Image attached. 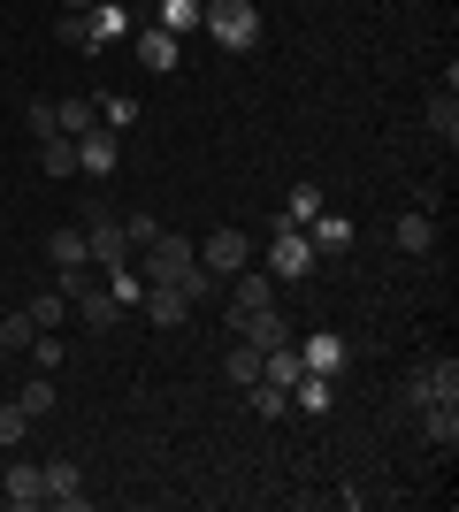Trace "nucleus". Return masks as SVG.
<instances>
[{
    "label": "nucleus",
    "mask_w": 459,
    "mask_h": 512,
    "mask_svg": "<svg viewBox=\"0 0 459 512\" xmlns=\"http://www.w3.org/2000/svg\"><path fill=\"white\" fill-rule=\"evenodd\" d=\"M199 31L222 54H253L261 46V0H199Z\"/></svg>",
    "instance_id": "f257e3e1"
},
{
    "label": "nucleus",
    "mask_w": 459,
    "mask_h": 512,
    "mask_svg": "<svg viewBox=\"0 0 459 512\" xmlns=\"http://www.w3.org/2000/svg\"><path fill=\"white\" fill-rule=\"evenodd\" d=\"M421 406H459V360H421L406 383H398V413L414 421Z\"/></svg>",
    "instance_id": "f03ea898"
},
{
    "label": "nucleus",
    "mask_w": 459,
    "mask_h": 512,
    "mask_svg": "<svg viewBox=\"0 0 459 512\" xmlns=\"http://www.w3.org/2000/svg\"><path fill=\"white\" fill-rule=\"evenodd\" d=\"M261 268L276 283H299V276H314V245H306V230L299 222H276L268 230V245H261Z\"/></svg>",
    "instance_id": "7ed1b4c3"
},
{
    "label": "nucleus",
    "mask_w": 459,
    "mask_h": 512,
    "mask_svg": "<svg viewBox=\"0 0 459 512\" xmlns=\"http://www.w3.org/2000/svg\"><path fill=\"white\" fill-rule=\"evenodd\" d=\"M85 253H92V268H100V276L131 260V237H123V214H108V207H85Z\"/></svg>",
    "instance_id": "20e7f679"
},
{
    "label": "nucleus",
    "mask_w": 459,
    "mask_h": 512,
    "mask_svg": "<svg viewBox=\"0 0 459 512\" xmlns=\"http://www.w3.org/2000/svg\"><path fill=\"white\" fill-rule=\"evenodd\" d=\"M245 260H253V237H245V230H230V222L199 237V268H207L215 283H230V276L245 268Z\"/></svg>",
    "instance_id": "39448f33"
},
{
    "label": "nucleus",
    "mask_w": 459,
    "mask_h": 512,
    "mask_svg": "<svg viewBox=\"0 0 459 512\" xmlns=\"http://www.w3.org/2000/svg\"><path fill=\"white\" fill-rule=\"evenodd\" d=\"M138 260H146V268H138L146 283H176V276H192L199 245H192V237H176V230H161V237H153V245H146Z\"/></svg>",
    "instance_id": "423d86ee"
},
{
    "label": "nucleus",
    "mask_w": 459,
    "mask_h": 512,
    "mask_svg": "<svg viewBox=\"0 0 459 512\" xmlns=\"http://www.w3.org/2000/svg\"><path fill=\"white\" fill-rule=\"evenodd\" d=\"M391 253L429 260V253H437V214H429V207H406V214L391 222Z\"/></svg>",
    "instance_id": "0eeeda50"
},
{
    "label": "nucleus",
    "mask_w": 459,
    "mask_h": 512,
    "mask_svg": "<svg viewBox=\"0 0 459 512\" xmlns=\"http://www.w3.org/2000/svg\"><path fill=\"white\" fill-rule=\"evenodd\" d=\"M115 153H123V130L108 123L77 130V176H115Z\"/></svg>",
    "instance_id": "6e6552de"
},
{
    "label": "nucleus",
    "mask_w": 459,
    "mask_h": 512,
    "mask_svg": "<svg viewBox=\"0 0 459 512\" xmlns=\"http://www.w3.org/2000/svg\"><path fill=\"white\" fill-rule=\"evenodd\" d=\"M261 306H276V276H268V268H253V260H245L238 276H230V321L261 314Z\"/></svg>",
    "instance_id": "1a4fd4ad"
},
{
    "label": "nucleus",
    "mask_w": 459,
    "mask_h": 512,
    "mask_svg": "<svg viewBox=\"0 0 459 512\" xmlns=\"http://www.w3.org/2000/svg\"><path fill=\"white\" fill-rule=\"evenodd\" d=\"M115 39H131V8H123V0H100V8H85V54H108Z\"/></svg>",
    "instance_id": "9d476101"
},
{
    "label": "nucleus",
    "mask_w": 459,
    "mask_h": 512,
    "mask_svg": "<svg viewBox=\"0 0 459 512\" xmlns=\"http://www.w3.org/2000/svg\"><path fill=\"white\" fill-rule=\"evenodd\" d=\"M291 344H299V367H306V375H345V360H352L337 329H314V337H291Z\"/></svg>",
    "instance_id": "9b49d317"
},
{
    "label": "nucleus",
    "mask_w": 459,
    "mask_h": 512,
    "mask_svg": "<svg viewBox=\"0 0 459 512\" xmlns=\"http://www.w3.org/2000/svg\"><path fill=\"white\" fill-rule=\"evenodd\" d=\"M39 474H46V505H62V512H85V505H92L85 474L69 467V459H54V467H39Z\"/></svg>",
    "instance_id": "f8f14e48"
},
{
    "label": "nucleus",
    "mask_w": 459,
    "mask_h": 512,
    "mask_svg": "<svg viewBox=\"0 0 459 512\" xmlns=\"http://www.w3.org/2000/svg\"><path fill=\"white\" fill-rule=\"evenodd\" d=\"M138 314H146L153 329H176V321L192 314V299H184L176 283H146V299H138Z\"/></svg>",
    "instance_id": "ddd939ff"
},
{
    "label": "nucleus",
    "mask_w": 459,
    "mask_h": 512,
    "mask_svg": "<svg viewBox=\"0 0 459 512\" xmlns=\"http://www.w3.org/2000/svg\"><path fill=\"white\" fill-rule=\"evenodd\" d=\"M131 39H138V62H146L153 77H169V69H176V39L161 31V23H131Z\"/></svg>",
    "instance_id": "4468645a"
},
{
    "label": "nucleus",
    "mask_w": 459,
    "mask_h": 512,
    "mask_svg": "<svg viewBox=\"0 0 459 512\" xmlns=\"http://www.w3.org/2000/svg\"><path fill=\"white\" fill-rule=\"evenodd\" d=\"M0 497H8V505H16V512L46 505V474H39V467H23V459H16V467L0 474Z\"/></svg>",
    "instance_id": "2eb2a0df"
},
{
    "label": "nucleus",
    "mask_w": 459,
    "mask_h": 512,
    "mask_svg": "<svg viewBox=\"0 0 459 512\" xmlns=\"http://www.w3.org/2000/svg\"><path fill=\"white\" fill-rule=\"evenodd\" d=\"M230 329H238L253 352H268V344H291V329H284V314H276V306H261V314H245V321H230Z\"/></svg>",
    "instance_id": "dca6fc26"
},
{
    "label": "nucleus",
    "mask_w": 459,
    "mask_h": 512,
    "mask_svg": "<svg viewBox=\"0 0 459 512\" xmlns=\"http://www.w3.org/2000/svg\"><path fill=\"white\" fill-rule=\"evenodd\" d=\"M306 245H314V253H352V222L322 207L314 222H306Z\"/></svg>",
    "instance_id": "f3484780"
},
{
    "label": "nucleus",
    "mask_w": 459,
    "mask_h": 512,
    "mask_svg": "<svg viewBox=\"0 0 459 512\" xmlns=\"http://www.w3.org/2000/svg\"><path fill=\"white\" fill-rule=\"evenodd\" d=\"M16 406L31 413V421H46V413L62 406V390H54V375H39V367H31V375L16 383Z\"/></svg>",
    "instance_id": "a211bd4d"
},
{
    "label": "nucleus",
    "mask_w": 459,
    "mask_h": 512,
    "mask_svg": "<svg viewBox=\"0 0 459 512\" xmlns=\"http://www.w3.org/2000/svg\"><path fill=\"white\" fill-rule=\"evenodd\" d=\"M337 406V375H299L291 383V413H329Z\"/></svg>",
    "instance_id": "6ab92c4d"
},
{
    "label": "nucleus",
    "mask_w": 459,
    "mask_h": 512,
    "mask_svg": "<svg viewBox=\"0 0 459 512\" xmlns=\"http://www.w3.org/2000/svg\"><path fill=\"white\" fill-rule=\"evenodd\" d=\"M414 428H421V436H429L437 451H452V444H459V406H421V413H414Z\"/></svg>",
    "instance_id": "aec40b11"
},
{
    "label": "nucleus",
    "mask_w": 459,
    "mask_h": 512,
    "mask_svg": "<svg viewBox=\"0 0 459 512\" xmlns=\"http://www.w3.org/2000/svg\"><path fill=\"white\" fill-rule=\"evenodd\" d=\"M54 123H62V138H77V130L100 123V100H92V92H69V100H54Z\"/></svg>",
    "instance_id": "412c9836"
},
{
    "label": "nucleus",
    "mask_w": 459,
    "mask_h": 512,
    "mask_svg": "<svg viewBox=\"0 0 459 512\" xmlns=\"http://www.w3.org/2000/svg\"><path fill=\"white\" fill-rule=\"evenodd\" d=\"M429 130H437V138H444V146H459V92H429Z\"/></svg>",
    "instance_id": "4be33fe9"
},
{
    "label": "nucleus",
    "mask_w": 459,
    "mask_h": 512,
    "mask_svg": "<svg viewBox=\"0 0 459 512\" xmlns=\"http://www.w3.org/2000/svg\"><path fill=\"white\" fill-rule=\"evenodd\" d=\"M46 260H54V268H92L85 230H54V237H46Z\"/></svg>",
    "instance_id": "5701e85b"
},
{
    "label": "nucleus",
    "mask_w": 459,
    "mask_h": 512,
    "mask_svg": "<svg viewBox=\"0 0 459 512\" xmlns=\"http://www.w3.org/2000/svg\"><path fill=\"white\" fill-rule=\"evenodd\" d=\"M153 23H161L169 39H184V31H199V0H161V8H153Z\"/></svg>",
    "instance_id": "b1692460"
},
{
    "label": "nucleus",
    "mask_w": 459,
    "mask_h": 512,
    "mask_svg": "<svg viewBox=\"0 0 459 512\" xmlns=\"http://www.w3.org/2000/svg\"><path fill=\"white\" fill-rule=\"evenodd\" d=\"M39 169L54 176V184H62V176H77V138H46V146H39Z\"/></svg>",
    "instance_id": "393cba45"
},
{
    "label": "nucleus",
    "mask_w": 459,
    "mask_h": 512,
    "mask_svg": "<svg viewBox=\"0 0 459 512\" xmlns=\"http://www.w3.org/2000/svg\"><path fill=\"white\" fill-rule=\"evenodd\" d=\"M31 337H39V321H31V306H16V314L0 321V352H31Z\"/></svg>",
    "instance_id": "a878e982"
},
{
    "label": "nucleus",
    "mask_w": 459,
    "mask_h": 512,
    "mask_svg": "<svg viewBox=\"0 0 459 512\" xmlns=\"http://www.w3.org/2000/svg\"><path fill=\"white\" fill-rule=\"evenodd\" d=\"M23 138H31V146L62 138V123H54V100H31V107H23Z\"/></svg>",
    "instance_id": "bb28decb"
},
{
    "label": "nucleus",
    "mask_w": 459,
    "mask_h": 512,
    "mask_svg": "<svg viewBox=\"0 0 459 512\" xmlns=\"http://www.w3.org/2000/svg\"><path fill=\"white\" fill-rule=\"evenodd\" d=\"M245 398H253L261 421H284V413H291V390H276V383H245Z\"/></svg>",
    "instance_id": "cd10ccee"
},
{
    "label": "nucleus",
    "mask_w": 459,
    "mask_h": 512,
    "mask_svg": "<svg viewBox=\"0 0 459 512\" xmlns=\"http://www.w3.org/2000/svg\"><path fill=\"white\" fill-rule=\"evenodd\" d=\"M222 375H230V383H238V390H245V383H261V352H253V344L238 337V352L222 360Z\"/></svg>",
    "instance_id": "c85d7f7f"
},
{
    "label": "nucleus",
    "mask_w": 459,
    "mask_h": 512,
    "mask_svg": "<svg viewBox=\"0 0 459 512\" xmlns=\"http://www.w3.org/2000/svg\"><path fill=\"white\" fill-rule=\"evenodd\" d=\"M23 436H31V413H23V406H16V398H0V444L16 451V444H23Z\"/></svg>",
    "instance_id": "c756f323"
},
{
    "label": "nucleus",
    "mask_w": 459,
    "mask_h": 512,
    "mask_svg": "<svg viewBox=\"0 0 459 512\" xmlns=\"http://www.w3.org/2000/svg\"><path fill=\"white\" fill-rule=\"evenodd\" d=\"M31 321H39V329H62V321H69V299H62V291H39V299H31Z\"/></svg>",
    "instance_id": "7c9ffc66"
},
{
    "label": "nucleus",
    "mask_w": 459,
    "mask_h": 512,
    "mask_svg": "<svg viewBox=\"0 0 459 512\" xmlns=\"http://www.w3.org/2000/svg\"><path fill=\"white\" fill-rule=\"evenodd\" d=\"M100 123H108V130H131V123H138V107L123 100V92H100Z\"/></svg>",
    "instance_id": "2f4dec72"
},
{
    "label": "nucleus",
    "mask_w": 459,
    "mask_h": 512,
    "mask_svg": "<svg viewBox=\"0 0 459 512\" xmlns=\"http://www.w3.org/2000/svg\"><path fill=\"white\" fill-rule=\"evenodd\" d=\"M123 237H131V260H138L153 237H161V222H153V214H123Z\"/></svg>",
    "instance_id": "473e14b6"
},
{
    "label": "nucleus",
    "mask_w": 459,
    "mask_h": 512,
    "mask_svg": "<svg viewBox=\"0 0 459 512\" xmlns=\"http://www.w3.org/2000/svg\"><path fill=\"white\" fill-rule=\"evenodd\" d=\"M314 214H322V192H314V184H299V192H291V207H284V222H314Z\"/></svg>",
    "instance_id": "72a5a7b5"
},
{
    "label": "nucleus",
    "mask_w": 459,
    "mask_h": 512,
    "mask_svg": "<svg viewBox=\"0 0 459 512\" xmlns=\"http://www.w3.org/2000/svg\"><path fill=\"white\" fill-rule=\"evenodd\" d=\"M69 8H100V0H69Z\"/></svg>",
    "instance_id": "f704fd0d"
}]
</instances>
